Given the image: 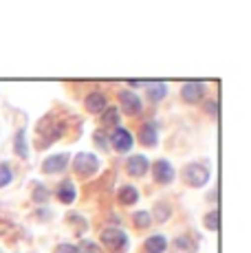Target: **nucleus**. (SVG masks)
Wrapping results in <instances>:
<instances>
[{"instance_id":"f257e3e1","label":"nucleus","mask_w":251,"mask_h":253,"mask_svg":"<svg viewBox=\"0 0 251 253\" xmlns=\"http://www.w3.org/2000/svg\"><path fill=\"white\" fill-rule=\"evenodd\" d=\"M64 130H66V126H64V121H57L55 119V115H46L44 119L38 124V148H49L51 143H55L57 139L64 134Z\"/></svg>"},{"instance_id":"f03ea898","label":"nucleus","mask_w":251,"mask_h":253,"mask_svg":"<svg viewBox=\"0 0 251 253\" xmlns=\"http://www.w3.org/2000/svg\"><path fill=\"white\" fill-rule=\"evenodd\" d=\"M181 178H183V183L190 185V187H203V185H207L209 183V178H211L209 165L201 163V161L187 163L185 168L181 169Z\"/></svg>"},{"instance_id":"7ed1b4c3","label":"nucleus","mask_w":251,"mask_h":253,"mask_svg":"<svg viewBox=\"0 0 251 253\" xmlns=\"http://www.w3.org/2000/svg\"><path fill=\"white\" fill-rule=\"evenodd\" d=\"M73 169L80 178H88L99 169V159L90 152H80L73 159Z\"/></svg>"},{"instance_id":"20e7f679","label":"nucleus","mask_w":251,"mask_h":253,"mask_svg":"<svg viewBox=\"0 0 251 253\" xmlns=\"http://www.w3.org/2000/svg\"><path fill=\"white\" fill-rule=\"evenodd\" d=\"M101 245L115 253H122L128 247V236L117 227H108V229L101 231Z\"/></svg>"},{"instance_id":"39448f33","label":"nucleus","mask_w":251,"mask_h":253,"mask_svg":"<svg viewBox=\"0 0 251 253\" xmlns=\"http://www.w3.org/2000/svg\"><path fill=\"white\" fill-rule=\"evenodd\" d=\"M152 174H154V178H157V183H161V185H170L176 176L172 163L166 161V159H159V161L152 165Z\"/></svg>"},{"instance_id":"423d86ee","label":"nucleus","mask_w":251,"mask_h":253,"mask_svg":"<svg viewBox=\"0 0 251 253\" xmlns=\"http://www.w3.org/2000/svg\"><path fill=\"white\" fill-rule=\"evenodd\" d=\"M108 143H113V148L117 150V152H128V150L134 145L132 134H130L126 128H115L108 137Z\"/></svg>"},{"instance_id":"0eeeda50","label":"nucleus","mask_w":251,"mask_h":253,"mask_svg":"<svg viewBox=\"0 0 251 253\" xmlns=\"http://www.w3.org/2000/svg\"><path fill=\"white\" fill-rule=\"evenodd\" d=\"M119 104L128 117H134L141 113V99L132 90H119Z\"/></svg>"},{"instance_id":"6e6552de","label":"nucleus","mask_w":251,"mask_h":253,"mask_svg":"<svg viewBox=\"0 0 251 253\" xmlns=\"http://www.w3.org/2000/svg\"><path fill=\"white\" fill-rule=\"evenodd\" d=\"M148 168H150V159H146L143 154H134V157H130L128 161H126V172L134 178L146 176Z\"/></svg>"},{"instance_id":"1a4fd4ad","label":"nucleus","mask_w":251,"mask_h":253,"mask_svg":"<svg viewBox=\"0 0 251 253\" xmlns=\"http://www.w3.org/2000/svg\"><path fill=\"white\" fill-rule=\"evenodd\" d=\"M203 92H205V86L201 82H185L181 86V97L185 104H199V99H203Z\"/></svg>"},{"instance_id":"9d476101","label":"nucleus","mask_w":251,"mask_h":253,"mask_svg":"<svg viewBox=\"0 0 251 253\" xmlns=\"http://www.w3.org/2000/svg\"><path fill=\"white\" fill-rule=\"evenodd\" d=\"M69 154H53L46 161H42V172L44 174H57L69 165Z\"/></svg>"},{"instance_id":"9b49d317","label":"nucleus","mask_w":251,"mask_h":253,"mask_svg":"<svg viewBox=\"0 0 251 253\" xmlns=\"http://www.w3.org/2000/svg\"><path fill=\"white\" fill-rule=\"evenodd\" d=\"M84 108L93 115H99L108 108V99H106V95H101V92H90L84 99Z\"/></svg>"},{"instance_id":"f8f14e48","label":"nucleus","mask_w":251,"mask_h":253,"mask_svg":"<svg viewBox=\"0 0 251 253\" xmlns=\"http://www.w3.org/2000/svg\"><path fill=\"white\" fill-rule=\"evenodd\" d=\"M139 141H141L143 145H148V148H154V145L159 143V128L154 121H146V124L141 126V130H139Z\"/></svg>"},{"instance_id":"ddd939ff","label":"nucleus","mask_w":251,"mask_h":253,"mask_svg":"<svg viewBox=\"0 0 251 253\" xmlns=\"http://www.w3.org/2000/svg\"><path fill=\"white\" fill-rule=\"evenodd\" d=\"M55 194H57V201H60V203H64V205H71V203L75 201V196H77L75 183L66 178V181H62L60 185H57Z\"/></svg>"},{"instance_id":"4468645a","label":"nucleus","mask_w":251,"mask_h":253,"mask_svg":"<svg viewBox=\"0 0 251 253\" xmlns=\"http://www.w3.org/2000/svg\"><path fill=\"white\" fill-rule=\"evenodd\" d=\"M199 249V245H196V240L190 236V233H185V236H178L174 242H172V253H196Z\"/></svg>"},{"instance_id":"2eb2a0df","label":"nucleus","mask_w":251,"mask_h":253,"mask_svg":"<svg viewBox=\"0 0 251 253\" xmlns=\"http://www.w3.org/2000/svg\"><path fill=\"white\" fill-rule=\"evenodd\" d=\"M167 92V86L163 82H148L146 84V95L150 101H161Z\"/></svg>"},{"instance_id":"dca6fc26","label":"nucleus","mask_w":251,"mask_h":253,"mask_svg":"<svg viewBox=\"0 0 251 253\" xmlns=\"http://www.w3.org/2000/svg\"><path fill=\"white\" fill-rule=\"evenodd\" d=\"M143 249L148 253H163L167 249V240L163 236H150L146 242H143Z\"/></svg>"},{"instance_id":"f3484780","label":"nucleus","mask_w":251,"mask_h":253,"mask_svg":"<svg viewBox=\"0 0 251 253\" xmlns=\"http://www.w3.org/2000/svg\"><path fill=\"white\" fill-rule=\"evenodd\" d=\"M139 201V189L132 187V185H124L122 189H119V203L122 205H134V203Z\"/></svg>"},{"instance_id":"a211bd4d","label":"nucleus","mask_w":251,"mask_h":253,"mask_svg":"<svg viewBox=\"0 0 251 253\" xmlns=\"http://www.w3.org/2000/svg\"><path fill=\"white\" fill-rule=\"evenodd\" d=\"M13 150L20 159H27L29 157V148H27V137H25V128L18 130L16 132V141H13Z\"/></svg>"},{"instance_id":"6ab92c4d","label":"nucleus","mask_w":251,"mask_h":253,"mask_svg":"<svg viewBox=\"0 0 251 253\" xmlns=\"http://www.w3.org/2000/svg\"><path fill=\"white\" fill-rule=\"evenodd\" d=\"M132 222L137 229H148V227L152 225V216L150 211H146V209H141V211H134L132 213Z\"/></svg>"},{"instance_id":"aec40b11","label":"nucleus","mask_w":251,"mask_h":253,"mask_svg":"<svg viewBox=\"0 0 251 253\" xmlns=\"http://www.w3.org/2000/svg\"><path fill=\"white\" fill-rule=\"evenodd\" d=\"M101 126H117L119 128V110L117 108H106L104 113H101Z\"/></svg>"},{"instance_id":"412c9836","label":"nucleus","mask_w":251,"mask_h":253,"mask_svg":"<svg viewBox=\"0 0 251 253\" xmlns=\"http://www.w3.org/2000/svg\"><path fill=\"white\" fill-rule=\"evenodd\" d=\"M203 225L207 227V231H218V211L205 213V220H203Z\"/></svg>"},{"instance_id":"4be33fe9","label":"nucleus","mask_w":251,"mask_h":253,"mask_svg":"<svg viewBox=\"0 0 251 253\" xmlns=\"http://www.w3.org/2000/svg\"><path fill=\"white\" fill-rule=\"evenodd\" d=\"M13 174H11V168L4 163H0V187H7L9 183H11Z\"/></svg>"},{"instance_id":"5701e85b","label":"nucleus","mask_w":251,"mask_h":253,"mask_svg":"<svg viewBox=\"0 0 251 253\" xmlns=\"http://www.w3.org/2000/svg\"><path fill=\"white\" fill-rule=\"evenodd\" d=\"M33 201L36 203H46L49 201V189L42 187V185H38V187L33 189Z\"/></svg>"},{"instance_id":"b1692460","label":"nucleus","mask_w":251,"mask_h":253,"mask_svg":"<svg viewBox=\"0 0 251 253\" xmlns=\"http://www.w3.org/2000/svg\"><path fill=\"white\" fill-rule=\"evenodd\" d=\"M170 205H163V203H159L157 205V220L159 222H163V220H167V218H170Z\"/></svg>"},{"instance_id":"393cba45","label":"nucleus","mask_w":251,"mask_h":253,"mask_svg":"<svg viewBox=\"0 0 251 253\" xmlns=\"http://www.w3.org/2000/svg\"><path fill=\"white\" fill-rule=\"evenodd\" d=\"M69 222H71V225H77V227H80V233L86 231V220H84L82 216H77V213H69Z\"/></svg>"},{"instance_id":"a878e982","label":"nucleus","mask_w":251,"mask_h":253,"mask_svg":"<svg viewBox=\"0 0 251 253\" xmlns=\"http://www.w3.org/2000/svg\"><path fill=\"white\" fill-rule=\"evenodd\" d=\"M93 139L97 141V145H99L101 150H106V148H108V137H106V132H104V130H97V132L93 134Z\"/></svg>"},{"instance_id":"bb28decb","label":"nucleus","mask_w":251,"mask_h":253,"mask_svg":"<svg viewBox=\"0 0 251 253\" xmlns=\"http://www.w3.org/2000/svg\"><path fill=\"white\" fill-rule=\"evenodd\" d=\"M53 253H80V247H75V245H57Z\"/></svg>"},{"instance_id":"cd10ccee","label":"nucleus","mask_w":251,"mask_h":253,"mask_svg":"<svg viewBox=\"0 0 251 253\" xmlns=\"http://www.w3.org/2000/svg\"><path fill=\"white\" fill-rule=\"evenodd\" d=\"M205 110L209 115H218V104H216V101H207L205 104Z\"/></svg>"}]
</instances>
